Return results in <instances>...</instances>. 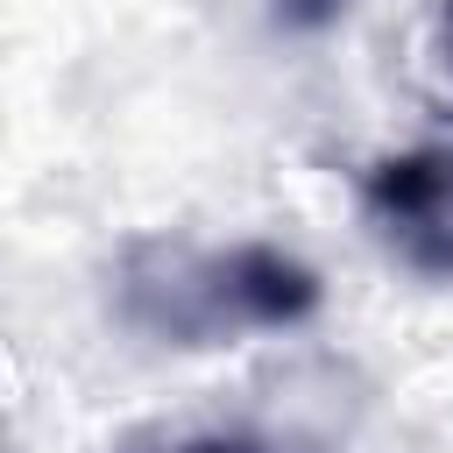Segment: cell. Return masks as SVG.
<instances>
[{
    "label": "cell",
    "instance_id": "4",
    "mask_svg": "<svg viewBox=\"0 0 453 453\" xmlns=\"http://www.w3.org/2000/svg\"><path fill=\"white\" fill-rule=\"evenodd\" d=\"M446 42H453V7H446Z\"/></svg>",
    "mask_w": 453,
    "mask_h": 453
},
{
    "label": "cell",
    "instance_id": "1",
    "mask_svg": "<svg viewBox=\"0 0 453 453\" xmlns=\"http://www.w3.org/2000/svg\"><path fill=\"white\" fill-rule=\"evenodd\" d=\"M319 304V276L262 241L241 248H170L149 241L120 269V311L127 326L177 340V347H212L234 333H276L297 326Z\"/></svg>",
    "mask_w": 453,
    "mask_h": 453
},
{
    "label": "cell",
    "instance_id": "2",
    "mask_svg": "<svg viewBox=\"0 0 453 453\" xmlns=\"http://www.w3.org/2000/svg\"><path fill=\"white\" fill-rule=\"evenodd\" d=\"M361 212L403 269L453 283V149H411L375 163L361 184Z\"/></svg>",
    "mask_w": 453,
    "mask_h": 453
},
{
    "label": "cell",
    "instance_id": "3",
    "mask_svg": "<svg viewBox=\"0 0 453 453\" xmlns=\"http://www.w3.org/2000/svg\"><path fill=\"white\" fill-rule=\"evenodd\" d=\"M170 453H269V446H255V439H226V432H212V439H177Z\"/></svg>",
    "mask_w": 453,
    "mask_h": 453
}]
</instances>
